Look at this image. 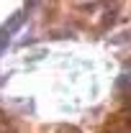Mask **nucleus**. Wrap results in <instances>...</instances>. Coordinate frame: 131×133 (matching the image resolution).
<instances>
[{"label":"nucleus","instance_id":"obj_1","mask_svg":"<svg viewBox=\"0 0 131 133\" xmlns=\"http://www.w3.org/2000/svg\"><path fill=\"white\" fill-rule=\"evenodd\" d=\"M21 26H23V13L18 10V13H13V16L8 18V26H5V31H8V33H16Z\"/></svg>","mask_w":131,"mask_h":133},{"label":"nucleus","instance_id":"obj_2","mask_svg":"<svg viewBox=\"0 0 131 133\" xmlns=\"http://www.w3.org/2000/svg\"><path fill=\"white\" fill-rule=\"evenodd\" d=\"M118 87H121V90L129 87L131 90V74H121V77H118Z\"/></svg>","mask_w":131,"mask_h":133}]
</instances>
